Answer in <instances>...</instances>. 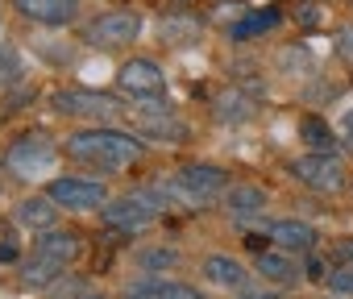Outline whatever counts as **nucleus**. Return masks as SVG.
<instances>
[{"label":"nucleus","instance_id":"5","mask_svg":"<svg viewBox=\"0 0 353 299\" xmlns=\"http://www.w3.org/2000/svg\"><path fill=\"white\" fill-rule=\"evenodd\" d=\"M50 108H54L59 116H117L125 104H121V96L75 87V92H54V96H50Z\"/></svg>","mask_w":353,"mask_h":299},{"label":"nucleus","instance_id":"20","mask_svg":"<svg viewBox=\"0 0 353 299\" xmlns=\"http://www.w3.org/2000/svg\"><path fill=\"white\" fill-rule=\"evenodd\" d=\"M266 282H274V287H295L299 282V266L287 258V254H258V266H254Z\"/></svg>","mask_w":353,"mask_h":299},{"label":"nucleus","instance_id":"29","mask_svg":"<svg viewBox=\"0 0 353 299\" xmlns=\"http://www.w3.org/2000/svg\"><path fill=\"white\" fill-rule=\"evenodd\" d=\"M336 258H341V266H353V237L336 245Z\"/></svg>","mask_w":353,"mask_h":299},{"label":"nucleus","instance_id":"7","mask_svg":"<svg viewBox=\"0 0 353 299\" xmlns=\"http://www.w3.org/2000/svg\"><path fill=\"white\" fill-rule=\"evenodd\" d=\"M117 87H121L125 96H133V100H158V96L166 92V75H162V67L150 63V59H129V63L117 71Z\"/></svg>","mask_w":353,"mask_h":299},{"label":"nucleus","instance_id":"12","mask_svg":"<svg viewBox=\"0 0 353 299\" xmlns=\"http://www.w3.org/2000/svg\"><path fill=\"white\" fill-rule=\"evenodd\" d=\"M204 278L221 291H245L250 287V266H241L237 258H225V254H208L204 258Z\"/></svg>","mask_w":353,"mask_h":299},{"label":"nucleus","instance_id":"15","mask_svg":"<svg viewBox=\"0 0 353 299\" xmlns=\"http://www.w3.org/2000/svg\"><path fill=\"white\" fill-rule=\"evenodd\" d=\"M254 100L245 96V87H237V83H229L225 92H216L212 96V116L216 121H225V125H245L250 116H254Z\"/></svg>","mask_w":353,"mask_h":299},{"label":"nucleus","instance_id":"31","mask_svg":"<svg viewBox=\"0 0 353 299\" xmlns=\"http://www.w3.org/2000/svg\"><path fill=\"white\" fill-rule=\"evenodd\" d=\"M75 299H108V295H100V291H83V295H75Z\"/></svg>","mask_w":353,"mask_h":299},{"label":"nucleus","instance_id":"14","mask_svg":"<svg viewBox=\"0 0 353 299\" xmlns=\"http://www.w3.org/2000/svg\"><path fill=\"white\" fill-rule=\"evenodd\" d=\"M34 254H38V258H46V262L71 266V262L79 258V233H71V229H50V233H38Z\"/></svg>","mask_w":353,"mask_h":299},{"label":"nucleus","instance_id":"6","mask_svg":"<svg viewBox=\"0 0 353 299\" xmlns=\"http://www.w3.org/2000/svg\"><path fill=\"white\" fill-rule=\"evenodd\" d=\"M100 212H104V225H108V229H117V233H129V237H133V233H145V229L158 220V212H154V208H150V204H145L137 192L108 200Z\"/></svg>","mask_w":353,"mask_h":299},{"label":"nucleus","instance_id":"9","mask_svg":"<svg viewBox=\"0 0 353 299\" xmlns=\"http://www.w3.org/2000/svg\"><path fill=\"white\" fill-rule=\"evenodd\" d=\"M174 183H179L183 192H192L200 204H212L216 196H225V192L233 187V179H229L221 167H212V163H188V167H179Z\"/></svg>","mask_w":353,"mask_h":299},{"label":"nucleus","instance_id":"23","mask_svg":"<svg viewBox=\"0 0 353 299\" xmlns=\"http://www.w3.org/2000/svg\"><path fill=\"white\" fill-rule=\"evenodd\" d=\"M137 266L150 270V274H158V270H174V266H179V249H170V245H150V249L137 254Z\"/></svg>","mask_w":353,"mask_h":299},{"label":"nucleus","instance_id":"1","mask_svg":"<svg viewBox=\"0 0 353 299\" xmlns=\"http://www.w3.org/2000/svg\"><path fill=\"white\" fill-rule=\"evenodd\" d=\"M141 141L133 133H121V129H79L67 137V154L79 158V163H92L100 171H121L129 163L141 158Z\"/></svg>","mask_w":353,"mask_h":299},{"label":"nucleus","instance_id":"28","mask_svg":"<svg viewBox=\"0 0 353 299\" xmlns=\"http://www.w3.org/2000/svg\"><path fill=\"white\" fill-rule=\"evenodd\" d=\"M336 46H341V59H345V63H353V30H345V34L336 38Z\"/></svg>","mask_w":353,"mask_h":299},{"label":"nucleus","instance_id":"25","mask_svg":"<svg viewBox=\"0 0 353 299\" xmlns=\"http://www.w3.org/2000/svg\"><path fill=\"white\" fill-rule=\"evenodd\" d=\"M13 262H21V245L13 233H0V266H13Z\"/></svg>","mask_w":353,"mask_h":299},{"label":"nucleus","instance_id":"21","mask_svg":"<svg viewBox=\"0 0 353 299\" xmlns=\"http://www.w3.org/2000/svg\"><path fill=\"white\" fill-rule=\"evenodd\" d=\"M59 274H63V266L59 262H46V258H30V262H21V282L26 287H50V282H59Z\"/></svg>","mask_w":353,"mask_h":299},{"label":"nucleus","instance_id":"22","mask_svg":"<svg viewBox=\"0 0 353 299\" xmlns=\"http://www.w3.org/2000/svg\"><path fill=\"white\" fill-rule=\"evenodd\" d=\"M299 141L307 150H316V154H328V150H332V129L320 116H307V121H299Z\"/></svg>","mask_w":353,"mask_h":299},{"label":"nucleus","instance_id":"17","mask_svg":"<svg viewBox=\"0 0 353 299\" xmlns=\"http://www.w3.org/2000/svg\"><path fill=\"white\" fill-rule=\"evenodd\" d=\"M279 21H283V9H279V5H266V9H254V13L237 17V21L229 25V38H237V42H245V38H262V34L279 30Z\"/></svg>","mask_w":353,"mask_h":299},{"label":"nucleus","instance_id":"4","mask_svg":"<svg viewBox=\"0 0 353 299\" xmlns=\"http://www.w3.org/2000/svg\"><path fill=\"white\" fill-rule=\"evenodd\" d=\"M46 196L59 204V208H71V212H88V208H104L108 204V187L100 179H83V175H63L46 187Z\"/></svg>","mask_w":353,"mask_h":299},{"label":"nucleus","instance_id":"18","mask_svg":"<svg viewBox=\"0 0 353 299\" xmlns=\"http://www.w3.org/2000/svg\"><path fill=\"white\" fill-rule=\"evenodd\" d=\"M125 299H204L196 287L188 282H166V278H145L137 287L125 291Z\"/></svg>","mask_w":353,"mask_h":299},{"label":"nucleus","instance_id":"30","mask_svg":"<svg viewBox=\"0 0 353 299\" xmlns=\"http://www.w3.org/2000/svg\"><path fill=\"white\" fill-rule=\"evenodd\" d=\"M341 133H345V141H349V145H353V108H349V112H345V121H341Z\"/></svg>","mask_w":353,"mask_h":299},{"label":"nucleus","instance_id":"8","mask_svg":"<svg viewBox=\"0 0 353 299\" xmlns=\"http://www.w3.org/2000/svg\"><path fill=\"white\" fill-rule=\"evenodd\" d=\"M291 175L312 192H341L345 187V167L332 154H303L291 163Z\"/></svg>","mask_w":353,"mask_h":299},{"label":"nucleus","instance_id":"10","mask_svg":"<svg viewBox=\"0 0 353 299\" xmlns=\"http://www.w3.org/2000/svg\"><path fill=\"white\" fill-rule=\"evenodd\" d=\"M129 112H133L129 121H133L141 133L158 137V141H166V137H170V141H183V137H188V129L174 121L162 104H154V100H133V108H129Z\"/></svg>","mask_w":353,"mask_h":299},{"label":"nucleus","instance_id":"19","mask_svg":"<svg viewBox=\"0 0 353 299\" xmlns=\"http://www.w3.org/2000/svg\"><path fill=\"white\" fill-rule=\"evenodd\" d=\"M225 208H229L233 216H258V212L266 208V192H262L258 183H233V187L225 192Z\"/></svg>","mask_w":353,"mask_h":299},{"label":"nucleus","instance_id":"13","mask_svg":"<svg viewBox=\"0 0 353 299\" xmlns=\"http://www.w3.org/2000/svg\"><path fill=\"white\" fill-rule=\"evenodd\" d=\"M13 216H17V225H21V229L50 233V229L59 225V204H54L50 196H26V200L13 208Z\"/></svg>","mask_w":353,"mask_h":299},{"label":"nucleus","instance_id":"2","mask_svg":"<svg viewBox=\"0 0 353 299\" xmlns=\"http://www.w3.org/2000/svg\"><path fill=\"white\" fill-rule=\"evenodd\" d=\"M141 30H145V17L137 9H112V13H100L83 25V42L100 46V50H117V46L137 42Z\"/></svg>","mask_w":353,"mask_h":299},{"label":"nucleus","instance_id":"27","mask_svg":"<svg viewBox=\"0 0 353 299\" xmlns=\"http://www.w3.org/2000/svg\"><path fill=\"white\" fill-rule=\"evenodd\" d=\"M237 299H283V295L270 287H245V291H237Z\"/></svg>","mask_w":353,"mask_h":299},{"label":"nucleus","instance_id":"3","mask_svg":"<svg viewBox=\"0 0 353 299\" xmlns=\"http://www.w3.org/2000/svg\"><path fill=\"white\" fill-rule=\"evenodd\" d=\"M59 158V150H54V141L46 137V133H21V137H13V145L5 150V167L13 171V175H21V179H34V175H42L50 163Z\"/></svg>","mask_w":353,"mask_h":299},{"label":"nucleus","instance_id":"26","mask_svg":"<svg viewBox=\"0 0 353 299\" xmlns=\"http://www.w3.org/2000/svg\"><path fill=\"white\" fill-rule=\"evenodd\" d=\"M17 54H13V46H5V42H0V75H17Z\"/></svg>","mask_w":353,"mask_h":299},{"label":"nucleus","instance_id":"24","mask_svg":"<svg viewBox=\"0 0 353 299\" xmlns=\"http://www.w3.org/2000/svg\"><path fill=\"white\" fill-rule=\"evenodd\" d=\"M324 287L332 291V295H353V266H332V270H324Z\"/></svg>","mask_w":353,"mask_h":299},{"label":"nucleus","instance_id":"11","mask_svg":"<svg viewBox=\"0 0 353 299\" xmlns=\"http://www.w3.org/2000/svg\"><path fill=\"white\" fill-rule=\"evenodd\" d=\"M79 5L83 0H13L17 17H26L30 25H71L79 17Z\"/></svg>","mask_w":353,"mask_h":299},{"label":"nucleus","instance_id":"16","mask_svg":"<svg viewBox=\"0 0 353 299\" xmlns=\"http://www.w3.org/2000/svg\"><path fill=\"white\" fill-rule=\"evenodd\" d=\"M266 237H270V241H279L283 249H299V254H307V249L316 245V229H312L307 220H295V216H283V220H270V229H266Z\"/></svg>","mask_w":353,"mask_h":299}]
</instances>
